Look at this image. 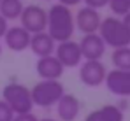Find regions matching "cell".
<instances>
[{"label":"cell","mask_w":130,"mask_h":121,"mask_svg":"<svg viewBox=\"0 0 130 121\" xmlns=\"http://www.w3.org/2000/svg\"><path fill=\"white\" fill-rule=\"evenodd\" d=\"M46 32L51 35V39L56 44L70 40L74 32H76L72 11L62 4H53L47 9V28H46Z\"/></svg>","instance_id":"1"},{"label":"cell","mask_w":130,"mask_h":121,"mask_svg":"<svg viewBox=\"0 0 130 121\" xmlns=\"http://www.w3.org/2000/svg\"><path fill=\"white\" fill-rule=\"evenodd\" d=\"M2 100L12 109L14 114H26L34 109L30 88L18 81H11L2 88Z\"/></svg>","instance_id":"2"},{"label":"cell","mask_w":130,"mask_h":121,"mask_svg":"<svg viewBox=\"0 0 130 121\" xmlns=\"http://www.w3.org/2000/svg\"><path fill=\"white\" fill-rule=\"evenodd\" d=\"M99 35L104 40V44L112 49L130 46V32L123 25L121 18H116V16H107L102 20L100 28H99Z\"/></svg>","instance_id":"3"},{"label":"cell","mask_w":130,"mask_h":121,"mask_svg":"<svg viewBox=\"0 0 130 121\" xmlns=\"http://www.w3.org/2000/svg\"><path fill=\"white\" fill-rule=\"evenodd\" d=\"M32 93V102L34 107H42L49 109L53 105H56L58 100L65 95V88L62 81H39L37 84H34V88L30 90Z\"/></svg>","instance_id":"4"},{"label":"cell","mask_w":130,"mask_h":121,"mask_svg":"<svg viewBox=\"0 0 130 121\" xmlns=\"http://www.w3.org/2000/svg\"><path fill=\"white\" fill-rule=\"evenodd\" d=\"M20 21H21V26L30 35L46 32V28H47V11H44V7H39L35 4L25 5L21 16H20Z\"/></svg>","instance_id":"5"},{"label":"cell","mask_w":130,"mask_h":121,"mask_svg":"<svg viewBox=\"0 0 130 121\" xmlns=\"http://www.w3.org/2000/svg\"><path fill=\"white\" fill-rule=\"evenodd\" d=\"M106 76H107L106 65L100 60H97V61H86L85 60L79 65V79L88 88H97V86L104 84Z\"/></svg>","instance_id":"6"},{"label":"cell","mask_w":130,"mask_h":121,"mask_svg":"<svg viewBox=\"0 0 130 121\" xmlns=\"http://www.w3.org/2000/svg\"><path fill=\"white\" fill-rule=\"evenodd\" d=\"M55 56L58 58V61L63 65V68H74L79 67L83 63V55L79 49V42L76 40H65V42H58L56 49H55Z\"/></svg>","instance_id":"7"},{"label":"cell","mask_w":130,"mask_h":121,"mask_svg":"<svg viewBox=\"0 0 130 121\" xmlns=\"http://www.w3.org/2000/svg\"><path fill=\"white\" fill-rule=\"evenodd\" d=\"M104 84L107 86V90L120 97V98H128L130 97V70H118L112 68L109 70Z\"/></svg>","instance_id":"8"},{"label":"cell","mask_w":130,"mask_h":121,"mask_svg":"<svg viewBox=\"0 0 130 121\" xmlns=\"http://www.w3.org/2000/svg\"><path fill=\"white\" fill-rule=\"evenodd\" d=\"M74 23H76V28L83 35H90V33H99L102 18L99 11L90 9V7H81L74 14Z\"/></svg>","instance_id":"9"},{"label":"cell","mask_w":130,"mask_h":121,"mask_svg":"<svg viewBox=\"0 0 130 121\" xmlns=\"http://www.w3.org/2000/svg\"><path fill=\"white\" fill-rule=\"evenodd\" d=\"M106 44L100 39L99 33H90V35H83V39L79 40V49L83 55V61H97L102 60V56L106 55Z\"/></svg>","instance_id":"10"},{"label":"cell","mask_w":130,"mask_h":121,"mask_svg":"<svg viewBox=\"0 0 130 121\" xmlns=\"http://www.w3.org/2000/svg\"><path fill=\"white\" fill-rule=\"evenodd\" d=\"M63 65L58 61L55 55L51 56H44V58H37L35 63V72L42 81H60L63 76Z\"/></svg>","instance_id":"11"},{"label":"cell","mask_w":130,"mask_h":121,"mask_svg":"<svg viewBox=\"0 0 130 121\" xmlns=\"http://www.w3.org/2000/svg\"><path fill=\"white\" fill-rule=\"evenodd\" d=\"M30 39H32V35L23 28L21 25L20 26H9L5 35H4L5 46L11 51H14V53H21L25 49H28L30 47Z\"/></svg>","instance_id":"12"},{"label":"cell","mask_w":130,"mask_h":121,"mask_svg":"<svg viewBox=\"0 0 130 121\" xmlns=\"http://www.w3.org/2000/svg\"><path fill=\"white\" fill-rule=\"evenodd\" d=\"M81 112V102L76 95L65 93L56 103V116L60 121H76Z\"/></svg>","instance_id":"13"},{"label":"cell","mask_w":130,"mask_h":121,"mask_svg":"<svg viewBox=\"0 0 130 121\" xmlns=\"http://www.w3.org/2000/svg\"><path fill=\"white\" fill-rule=\"evenodd\" d=\"M55 49H56V42L51 39V35L47 32H41V33L32 35V39H30V51L37 58L55 55Z\"/></svg>","instance_id":"14"},{"label":"cell","mask_w":130,"mask_h":121,"mask_svg":"<svg viewBox=\"0 0 130 121\" xmlns=\"http://www.w3.org/2000/svg\"><path fill=\"white\" fill-rule=\"evenodd\" d=\"M23 7L25 5L21 0H0V16L7 21L20 20Z\"/></svg>","instance_id":"15"},{"label":"cell","mask_w":130,"mask_h":121,"mask_svg":"<svg viewBox=\"0 0 130 121\" xmlns=\"http://www.w3.org/2000/svg\"><path fill=\"white\" fill-rule=\"evenodd\" d=\"M111 61L118 70H130V46L114 49L111 55Z\"/></svg>","instance_id":"16"},{"label":"cell","mask_w":130,"mask_h":121,"mask_svg":"<svg viewBox=\"0 0 130 121\" xmlns=\"http://www.w3.org/2000/svg\"><path fill=\"white\" fill-rule=\"evenodd\" d=\"M99 111H100L104 121H123L125 119V112H123L118 105H111V103H109V105L100 107Z\"/></svg>","instance_id":"17"},{"label":"cell","mask_w":130,"mask_h":121,"mask_svg":"<svg viewBox=\"0 0 130 121\" xmlns=\"http://www.w3.org/2000/svg\"><path fill=\"white\" fill-rule=\"evenodd\" d=\"M107 7L116 18H123L130 12V0H109Z\"/></svg>","instance_id":"18"},{"label":"cell","mask_w":130,"mask_h":121,"mask_svg":"<svg viewBox=\"0 0 130 121\" xmlns=\"http://www.w3.org/2000/svg\"><path fill=\"white\" fill-rule=\"evenodd\" d=\"M14 116H16V114L12 112V109L0 98V121H12Z\"/></svg>","instance_id":"19"},{"label":"cell","mask_w":130,"mask_h":121,"mask_svg":"<svg viewBox=\"0 0 130 121\" xmlns=\"http://www.w3.org/2000/svg\"><path fill=\"white\" fill-rule=\"evenodd\" d=\"M83 2H85V7L95 9V11H100L102 7L109 5V0H83Z\"/></svg>","instance_id":"20"},{"label":"cell","mask_w":130,"mask_h":121,"mask_svg":"<svg viewBox=\"0 0 130 121\" xmlns=\"http://www.w3.org/2000/svg\"><path fill=\"white\" fill-rule=\"evenodd\" d=\"M12 121H39V118L34 112H26V114H16Z\"/></svg>","instance_id":"21"},{"label":"cell","mask_w":130,"mask_h":121,"mask_svg":"<svg viewBox=\"0 0 130 121\" xmlns=\"http://www.w3.org/2000/svg\"><path fill=\"white\" fill-rule=\"evenodd\" d=\"M85 121H104V118H102L100 111H99V109H95V111H91V112L86 116V119H85Z\"/></svg>","instance_id":"22"},{"label":"cell","mask_w":130,"mask_h":121,"mask_svg":"<svg viewBox=\"0 0 130 121\" xmlns=\"http://www.w3.org/2000/svg\"><path fill=\"white\" fill-rule=\"evenodd\" d=\"M7 28H9V21L4 20V18L0 16V39H4V35H5V32H7Z\"/></svg>","instance_id":"23"},{"label":"cell","mask_w":130,"mask_h":121,"mask_svg":"<svg viewBox=\"0 0 130 121\" xmlns=\"http://www.w3.org/2000/svg\"><path fill=\"white\" fill-rule=\"evenodd\" d=\"M83 0H58V4H62V5H65V7H74V5H79Z\"/></svg>","instance_id":"24"},{"label":"cell","mask_w":130,"mask_h":121,"mask_svg":"<svg viewBox=\"0 0 130 121\" xmlns=\"http://www.w3.org/2000/svg\"><path fill=\"white\" fill-rule=\"evenodd\" d=\"M121 21H123V25L127 26V30L130 32V12H128V14H125V16L121 18Z\"/></svg>","instance_id":"25"},{"label":"cell","mask_w":130,"mask_h":121,"mask_svg":"<svg viewBox=\"0 0 130 121\" xmlns=\"http://www.w3.org/2000/svg\"><path fill=\"white\" fill-rule=\"evenodd\" d=\"M39 121H58V119H53V118H42V119H39Z\"/></svg>","instance_id":"26"},{"label":"cell","mask_w":130,"mask_h":121,"mask_svg":"<svg viewBox=\"0 0 130 121\" xmlns=\"http://www.w3.org/2000/svg\"><path fill=\"white\" fill-rule=\"evenodd\" d=\"M0 56H2V44H0Z\"/></svg>","instance_id":"27"},{"label":"cell","mask_w":130,"mask_h":121,"mask_svg":"<svg viewBox=\"0 0 130 121\" xmlns=\"http://www.w3.org/2000/svg\"><path fill=\"white\" fill-rule=\"evenodd\" d=\"M44 2H51V0H44Z\"/></svg>","instance_id":"28"}]
</instances>
